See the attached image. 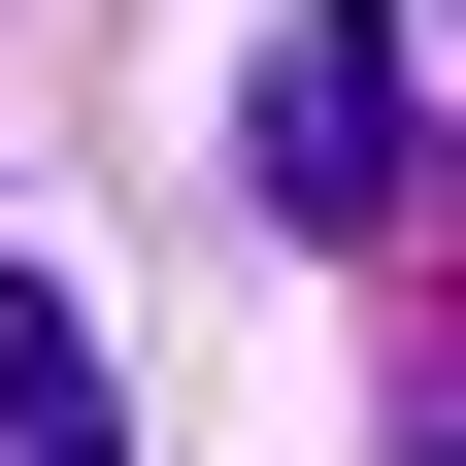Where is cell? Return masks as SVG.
<instances>
[{"label":"cell","mask_w":466,"mask_h":466,"mask_svg":"<svg viewBox=\"0 0 466 466\" xmlns=\"http://www.w3.org/2000/svg\"><path fill=\"white\" fill-rule=\"evenodd\" d=\"M267 200H300V233H400V67H367V34L267 67Z\"/></svg>","instance_id":"obj_1"},{"label":"cell","mask_w":466,"mask_h":466,"mask_svg":"<svg viewBox=\"0 0 466 466\" xmlns=\"http://www.w3.org/2000/svg\"><path fill=\"white\" fill-rule=\"evenodd\" d=\"M0 466H134V433H100V333H67V300H0Z\"/></svg>","instance_id":"obj_2"}]
</instances>
